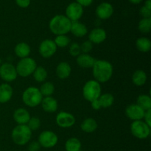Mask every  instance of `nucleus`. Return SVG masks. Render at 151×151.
<instances>
[{
    "label": "nucleus",
    "mask_w": 151,
    "mask_h": 151,
    "mask_svg": "<svg viewBox=\"0 0 151 151\" xmlns=\"http://www.w3.org/2000/svg\"><path fill=\"white\" fill-rule=\"evenodd\" d=\"M113 72V66L107 60H96L92 66V74L94 80L100 83L108 82L111 78Z\"/></svg>",
    "instance_id": "nucleus-1"
},
{
    "label": "nucleus",
    "mask_w": 151,
    "mask_h": 151,
    "mask_svg": "<svg viewBox=\"0 0 151 151\" xmlns=\"http://www.w3.org/2000/svg\"><path fill=\"white\" fill-rule=\"evenodd\" d=\"M72 22L64 15H56L49 23V28L56 35H66L70 32Z\"/></svg>",
    "instance_id": "nucleus-2"
},
{
    "label": "nucleus",
    "mask_w": 151,
    "mask_h": 151,
    "mask_svg": "<svg viewBox=\"0 0 151 151\" xmlns=\"http://www.w3.org/2000/svg\"><path fill=\"white\" fill-rule=\"evenodd\" d=\"M32 132L27 125H17L12 131L11 138L15 144L23 146L30 141Z\"/></svg>",
    "instance_id": "nucleus-3"
},
{
    "label": "nucleus",
    "mask_w": 151,
    "mask_h": 151,
    "mask_svg": "<svg viewBox=\"0 0 151 151\" xmlns=\"http://www.w3.org/2000/svg\"><path fill=\"white\" fill-rule=\"evenodd\" d=\"M22 101L26 106L30 108L37 107L41 104L43 96L37 87L30 86L24 91L22 94Z\"/></svg>",
    "instance_id": "nucleus-4"
},
{
    "label": "nucleus",
    "mask_w": 151,
    "mask_h": 151,
    "mask_svg": "<svg viewBox=\"0 0 151 151\" xmlns=\"http://www.w3.org/2000/svg\"><path fill=\"white\" fill-rule=\"evenodd\" d=\"M102 94L101 85L95 80H90L83 87V96L88 102H92L99 98Z\"/></svg>",
    "instance_id": "nucleus-5"
},
{
    "label": "nucleus",
    "mask_w": 151,
    "mask_h": 151,
    "mask_svg": "<svg viewBox=\"0 0 151 151\" xmlns=\"http://www.w3.org/2000/svg\"><path fill=\"white\" fill-rule=\"evenodd\" d=\"M36 67V61L32 58L27 57L19 60L16 64V69L18 75L22 78H27L32 75Z\"/></svg>",
    "instance_id": "nucleus-6"
},
{
    "label": "nucleus",
    "mask_w": 151,
    "mask_h": 151,
    "mask_svg": "<svg viewBox=\"0 0 151 151\" xmlns=\"http://www.w3.org/2000/svg\"><path fill=\"white\" fill-rule=\"evenodd\" d=\"M150 128L142 120L133 121L131 125V132L136 138L145 139L150 136Z\"/></svg>",
    "instance_id": "nucleus-7"
},
{
    "label": "nucleus",
    "mask_w": 151,
    "mask_h": 151,
    "mask_svg": "<svg viewBox=\"0 0 151 151\" xmlns=\"http://www.w3.org/2000/svg\"><path fill=\"white\" fill-rule=\"evenodd\" d=\"M38 142L41 147L44 148H52L57 145L58 137L53 131H44L40 134Z\"/></svg>",
    "instance_id": "nucleus-8"
},
{
    "label": "nucleus",
    "mask_w": 151,
    "mask_h": 151,
    "mask_svg": "<svg viewBox=\"0 0 151 151\" xmlns=\"http://www.w3.org/2000/svg\"><path fill=\"white\" fill-rule=\"evenodd\" d=\"M18 74L16 66L10 63H1L0 66V78L6 83L14 81L17 78Z\"/></svg>",
    "instance_id": "nucleus-9"
},
{
    "label": "nucleus",
    "mask_w": 151,
    "mask_h": 151,
    "mask_svg": "<svg viewBox=\"0 0 151 151\" xmlns=\"http://www.w3.org/2000/svg\"><path fill=\"white\" fill-rule=\"evenodd\" d=\"M57 48L53 40L45 39L40 44L38 51L41 57L44 58H50L55 54Z\"/></svg>",
    "instance_id": "nucleus-10"
},
{
    "label": "nucleus",
    "mask_w": 151,
    "mask_h": 151,
    "mask_svg": "<svg viewBox=\"0 0 151 151\" xmlns=\"http://www.w3.org/2000/svg\"><path fill=\"white\" fill-rule=\"evenodd\" d=\"M75 121L76 119L73 114L64 111L59 112L55 118L56 124L62 128H71L75 125Z\"/></svg>",
    "instance_id": "nucleus-11"
},
{
    "label": "nucleus",
    "mask_w": 151,
    "mask_h": 151,
    "mask_svg": "<svg viewBox=\"0 0 151 151\" xmlns=\"http://www.w3.org/2000/svg\"><path fill=\"white\" fill-rule=\"evenodd\" d=\"M83 14V7L76 1L70 3L66 7L65 16L72 22L79 21V19L82 17Z\"/></svg>",
    "instance_id": "nucleus-12"
},
{
    "label": "nucleus",
    "mask_w": 151,
    "mask_h": 151,
    "mask_svg": "<svg viewBox=\"0 0 151 151\" xmlns=\"http://www.w3.org/2000/svg\"><path fill=\"white\" fill-rule=\"evenodd\" d=\"M145 111L137 104H131L125 109V113L127 117L132 121L142 120Z\"/></svg>",
    "instance_id": "nucleus-13"
},
{
    "label": "nucleus",
    "mask_w": 151,
    "mask_h": 151,
    "mask_svg": "<svg viewBox=\"0 0 151 151\" xmlns=\"http://www.w3.org/2000/svg\"><path fill=\"white\" fill-rule=\"evenodd\" d=\"M97 17L102 20H106L112 16L114 13V7L109 2H103L99 4L95 10Z\"/></svg>",
    "instance_id": "nucleus-14"
},
{
    "label": "nucleus",
    "mask_w": 151,
    "mask_h": 151,
    "mask_svg": "<svg viewBox=\"0 0 151 151\" xmlns=\"http://www.w3.org/2000/svg\"><path fill=\"white\" fill-rule=\"evenodd\" d=\"M106 38H107V33L106 30L100 27L93 29L88 35V41L95 44H100L104 42Z\"/></svg>",
    "instance_id": "nucleus-15"
},
{
    "label": "nucleus",
    "mask_w": 151,
    "mask_h": 151,
    "mask_svg": "<svg viewBox=\"0 0 151 151\" xmlns=\"http://www.w3.org/2000/svg\"><path fill=\"white\" fill-rule=\"evenodd\" d=\"M13 117L18 125H27L31 116L27 109L19 108L13 112Z\"/></svg>",
    "instance_id": "nucleus-16"
},
{
    "label": "nucleus",
    "mask_w": 151,
    "mask_h": 151,
    "mask_svg": "<svg viewBox=\"0 0 151 151\" xmlns=\"http://www.w3.org/2000/svg\"><path fill=\"white\" fill-rule=\"evenodd\" d=\"M76 61L78 66H81V67L89 69V68H92V66H94L96 59L90 55L81 53L77 57Z\"/></svg>",
    "instance_id": "nucleus-17"
},
{
    "label": "nucleus",
    "mask_w": 151,
    "mask_h": 151,
    "mask_svg": "<svg viewBox=\"0 0 151 151\" xmlns=\"http://www.w3.org/2000/svg\"><path fill=\"white\" fill-rule=\"evenodd\" d=\"M13 90L10 84L4 83L0 85V103H6L11 100Z\"/></svg>",
    "instance_id": "nucleus-18"
},
{
    "label": "nucleus",
    "mask_w": 151,
    "mask_h": 151,
    "mask_svg": "<svg viewBox=\"0 0 151 151\" xmlns=\"http://www.w3.org/2000/svg\"><path fill=\"white\" fill-rule=\"evenodd\" d=\"M55 72L58 78L61 80H64L70 76V74L72 72V68H71L70 64L67 62H60L56 67Z\"/></svg>",
    "instance_id": "nucleus-19"
},
{
    "label": "nucleus",
    "mask_w": 151,
    "mask_h": 151,
    "mask_svg": "<svg viewBox=\"0 0 151 151\" xmlns=\"http://www.w3.org/2000/svg\"><path fill=\"white\" fill-rule=\"evenodd\" d=\"M41 104L43 110L47 113H54L58 109L57 100L52 96L43 97Z\"/></svg>",
    "instance_id": "nucleus-20"
},
{
    "label": "nucleus",
    "mask_w": 151,
    "mask_h": 151,
    "mask_svg": "<svg viewBox=\"0 0 151 151\" xmlns=\"http://www.w3.org/2000/svg\"><path fill=\"white\" fill-rule=\"evenodd\" d=\"M70 32L75 37L82 38V37L85 36L86 35L87 32H88V29H87L86 26L84 24L81 23L79 21H77V22H72Z\"/></svg>",
    "instance_id": "nucleus-21"
},
{
    "label": "nucleus",
    "mask_w": 151,
    "mask_h": 151,
    "mask_svg": "<svg viewBox=\"0 0 151 151\" xmlns=\"http://www.w3.org/2000/svg\"><path fill=\"white\" fill-rule=\"evenodd\" d=\"M30 52V47L25 42L19 43L14 48L15 54L20 59L29 57Z\"/></svg>",
    "instance_id": "nucleus-22"
},
{
    "label": "nucleus",
    "mask_w": 151,
    "mask_h": 151,
    "mask_svg": "<svg viewBox=\"0 0 151 151\" xmlns=\"http://www.w3.org/2000/svg\"><path fill=\"white\" fill-rule=\"evenodd\" d=\"M97 127H98L97 122L91 117L86 118L81 124V130L83 132L88 133V134L94 132L97 129Z\"/></svg>",
    "instance_id": "nucleus-23"
},
{
    "label": "nucleus",
    "mask_w": 151,
    "mask_h": 151,
    "mask_svg": "<svg viewBox=\"0 0 151 151\" xmlns=\"http://www.w3.org/2000/svg\"><path fill=\"white\" fill-rule=\"evenodd\" d=\"M147 79V74L142 69L136 70L132 75V82L137 86H142L145 85Z\"/></svg>",
    "instance_id": "nucleus-24"
},
{
    "label": "nucleus",
    "mask_w": 151,
    "mask_h": 151,
    "mask_svg": "<svg viewBox=\"0 0 151 151\" xmlns=\"http://www.w3.org/2000/svg\"><path fill=\"white\" fill-rule=\"evenodd\" d=\"M136 47L141 52H148L151 49L150 40L147 37H140L136 41Z\"/></svg>",
    "instance_id": "nucleus-25"
},
{
    "label": "nucleus",
    "mask_w": 151,
    "mask_h": 151,
    "mask_svg": "<svg viewBox=\"0 0 151 151\" xmlns=\"http://www.w3.org/2000/svg\"><path fill=\"white\" fill-rule=\"evenodd\" d=\"M98 100L102 109H108V108L111 107L114 103V97L113 96V94H110V93L101 94V95L99 97Z\"/></svg>",
    "instance_id": "nucleus-26"
},
{
    "label": "nucleus",
    "mask_w": 151,
    "mask_h": 151,
    "mask_svg": "<svg viewBox=\"0 0 151 151\" xmlns=\"http://www.w3.org/2000/svg\"><path fill=\"white\" fill-rule=\"evenodd\" d=\"M81 141L76 137L69 138L65 143V149L66 151H81Z\"/></svg>",
    "instance_id": "nucleus-27"
},
{
    "label": "nucleus",
    "mask_w": 151,
    "mask_h": 151,
    "mask_svg": "<svg viewBox=\"0 0 151 151\" xmlns=\"http://www.w3.org/2000/svg\"><path fill=\"white\" fill-rule=\"evenodd\" d=\"M144 111L151 109V97L147 94H141L137 99V103Z\"/></svg>",
    "instance_id": "nucleus-28"
},
{
    "label": "nucleus",
    "mask_w": 151,
    "mask_h": 151,
    "mask_svg": "<svg viewBox=\"0 0 151 151\" xmlns=\"http://www.w3.org/2000/svg\"><path fill=\"white\" fill-rule=\"evenodd\" d=\"M47 71L43 66H37L32 73L34 80L38 83H44L47 79Z\"/></svg>",
    "instance_id": "nucleus-29"
},
{
    "label": "nucleus",
    "mask_w": 151,
    "mask_h": 151,
    "mask_svg": "<svg viewBox=\"0 0 151 151\" xmlns=\"http://www.w3.org/2000/svg\"><path fill=\"white\" fill-rule=\"evenodd\" d=\"M43 97H51L55 91V86L51 82H44L39 88Z\"/></svg>",
    "instance_id": "nucleus-30"
},
{
    "label": "nucleus",
    "mask_w": 151,
    "mask_h": 151,
    "mask_svg": "<svg viewBox=\"0 0 151 151\" xmlns=\"http://www.w3.org/2000/svg\"><path fill=\"white\" fill-rule=\"evenodd\" d=\"M56 47L59 48H65L68 47L71 42V40L66 35H56L55 40H53Z\"/></svg>",
    "instance_id": "nucleus-31"
},
{
    "label": "nucleus",
    "mask_w": 151,
    "mask_h": 151,
    "mask_svg": "<svg viewBox=\"0 0 151 151\" xmlns=\"http://www.w3.org/2000/svg\"><path fill=\"white\" fill-rule=\"evenodd\" d=\"M138 29L142 33H148L151 30V18L150 19H142L138 24Z\"/></svg>",
    "instance_id": "nucleus-32"
},
{
    "label": "nucleus",
    "mask_w": 151,
    "mask_h": 151,
    "mask_svg": "<svg viewBox=\"0 0 151 151\" xmlns=\"http://www.w3.org/2000/svg\"><path fill=\"white\" fill-rule=\"evenodd\" d=\"M27 125L32 131H37L41 127V120L36 116H31Z\"/></svg>",
    "instance_id": "nucleus-33"
},
{
    "label": "nucleus",
    "mask_w": 151,
    "mask_h": 151,
    "mask_svg": "<svg viewBox=\"0 0 151 151\" xmlns=\"http://www.w3.org/2000/svg\"><path fill=\"white\" fill-rule=\"evenodd\" d=\"M69 52L72 57H78L79 55L81 54V50L80 44L78 43H72L69 48Z\"/></svg>",
    "instance_id": "nucleus-34"
},
{
    "label": "nucleus",
    "mask_w": 151,
    "mask_h": 151,
    "mask_svg": "<svg viewBox=\"0 0 151 151\" xmlns=\"http://www.w3.org/2000/svg\"><path fill=\"white\" fill-rule=\"evenodd\" d=\"M80 47H81V52L88 54V52H90L92 50L93 44L88 40V41H85L84 42H83L82 44L80 45Z\"/></svg>",
    "instance_id": "nucleus-35"
},
{
    "label": "nucleus",
    "mask_w": 151,
    "mask_h": 151,
    "mask_svg": "<svg viewBox=\"0 0 151 151\" xmlns=\"http://www.w3.org/2000/svg\"><path fill=\"white\" fill-rule=\"evenodd\" d=\"M139 13L144 19H150V18H151V10L147 9L145 6H142L140 8Z\"/></svg>",
    "instance_id": "nucleus-36"
},
{
    "label": "nucleus",
    "mask_w": 151,
    "mask_h": 151,
    "mask_svg": "<svg viewBox=\"0 0 151 151\" xmlns=\"http://www.w3.org/2000/svg\"><path fill=\"white\" fill-rule=\"evenodd\" d=\"M41 149V145L38 141H32L28 145L29 151H39Z\"/></svg>",
    "instance_id": "nucleus-37"
},
{
    "label": "nucleus",
    "mask_w": 151,
    "mask_h": 151,
    "mask_svg": "<svg viewBox=\"0 0 151 151\" xmlns=\"http://www.w3.org/2000/svg\"><path fill=\"white\" fill-rule=\"evenodd\" d=\"M16 3L19 7L26 8L30 4V0H16Z\"/></svg>",
    "instance_id": "nucleus-38"
},
{
    "label": "nucleus",
    "mask_w": 151,
    "mask_h": 151,
    "mask_svg": "<svg viewBox=\"0 0 151 151\" xmlns=\"http://www.w3.org/2000/svg\"><path fill=\"white\" fill-rule=\"evenodd\" d=\"M143 119H145L144 122H145L146 124H147L149 126L151 127V109L146 111L145 112V115Z\"/></svg>",
    "instance_id": "nucleus-39"
},
{
    "label": "nucleus",
    "mask_w": 151,
    "mask_h": 151,
    "mask_svg": "<svg viewBox=\"0 0 151 151\" xmlns=\"http://www.w3.org/2000/svg\"><path fill=\"white\" fill-rule=\"evenodd\" d=\"M94 0H76V2L83 7H88L92 4Z\"/></svg>",
    "instance_id": "nucleus-40"
},
{
    "label": "nucleus",
    "mask_w": 151,
    "mask_h": 151,
    "mask_svg": "<svg viewBox=\"0 0 151 151\" xmlns=\"http://www.w3.org/2000/svg\"><path fill=\"white\" fill-rule=\"evenodd\" d=\"M91 108L94 109V110H100V109H102L98 99H97V100L91 102Z\"/></svg>",
    "instance_id": "nucleus-41"
},
{
    "label": "nucleus",
    "mask_w": 151,
    "mask_h": 151,
    "mask_svg": "<svg viewBox=\"0 0 151 151\" xmlns=\"http://www.w3.org/2000/svg\"><path fill=\"white\" fill-rule=\"evenodd\" d=\"M144 6L145 7H147V9H150V10H151V0H146Z\"/></svg>",
    "instance_id": "nucleus-42"
},
{
    "label": "nucleus",
    "mask_w": 151,
    "mask_h": 151,
    "mask_svg": "<svg viewBox=\"0 0 151 151\" xmlns=\"http://www.w3.org/2000/svg\"><path fill=\"white\" fill-rule=\"evenodd\" d=\"M131 4H139L143 1V0H128Z\"/></svg>",
    "instance_id": "nucleus-43"
},
{
    "label": "nucleus",
    "mask_w": 151,
    "mask_h": 151,
    "mask_svg": "<svg viewBox=\"0 0 151 151\" xmlns=\"http://www.w3.org/2000/svg\"><path fill=\"white\" fill-rule=\"evenodd\" d=\"M1 63H1V59L0 58V66H1Z\"/></svg>",
    "instance_id": "nucleus-44"
}]
</instances>
